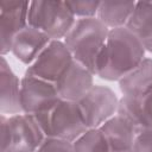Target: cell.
Here are the masks:
<instances>
[{
    "instance_id": "8",
    "label": "cell",
    "mask_w": 152,
    "mask_h": 152,
    "mask_svg": "<svg viewBox=\"0 0 152 152\" xmlns=\"http://www.w3.org/2000/svg\"><path fill=\"white\" fill-rule=\"evenodd\" d=\"M20 80V102L23 113L31 115L38 114L49 109L61 100L53 83L27 74Z\"/></svg>"
},
{
    "instance_id": "18",
    "label": "cell",
    "mask_w": 152,
    "mask_h": 152,
    "mask_svg": "<svg viewBox=\"0 0 152 152\" xmlns=\"http://www.w3.org/2000/svg\"><path fill=\"white\" fill-rule=\"evenodd\" d=\"M118 115L122 116L125 120L131 122L135 128L141 126V114H140V97L125 96L119 99Z\"/></svg>"
},
{
    "instance_id": "15",
    "label": "cell",
    "mask_w": 152,
    "mask_h": 152,
    "mask_svg": "<svg viewBox=\"0 0 152 152\" xmlns=\"http://www.w3.org/2000/svg\"><path fill=\"white\" fill-rule=\"evenodd\" d=\"M118 82L122 95L141 97V95L152 87V58L145 57L138 66Z\"/></svg>"
},
{
    "instance_id": "16",
    "label": "cell",
    "mask_w": 152,
    "mask_h": 152,
    "mask_svg": "<svg viewBox=\"0 0 152 152\" xmlns=\"http://www.w3.org/2000/svg\"><path fill=\"white\" fill-rule=\"evenodd\" d=\"M137 1H100L96 18L109 30L125 27Z\"/></svg>"
},
{
    "instance_id": "14",
    "label": "cell",
    "mask_w": 152,
    "mask_h": 152,
    "mask_svg": "<svg viewBox=\"0 0 152 152\" xmlns=\"http://www.w3.org/2000/svg\"><path fill=\"white\" fill-rule=\"evenodd\" d=\"M126 27L152 53V1H137Z\"/></svg>"
},
{
    "instance_id": "11",
    "label": "cell",
    "mask_w": 152,
    "mask_h": 152,
    "mask_svg": "<svg viewBox=\"0 0 152 152\" xmlns=\"http://www.w3.org/2000/svg\"><path fill=\"white\" fill-rule=\"evenodd\" d=\"M51 40L52 39L43 31L26 26L13 38L11 52L21 63L28 66L38 58Z\"/></svg>"
},
{
    "instance_id": "17",
    "label": "cell",
    "mask_w": 152,
    "mask_h": 152,
    "mask_svg": "<svg viewBox=\"0 0 152 152\" xmlns=\"http://www.w3.org/2000/svg\"><path fill=\"white\" fill-rule=\"evenodd\" d=\"M75 152H110V147L100 128H89L74 142Z\"/></svg>"
},
{
    "instance_id": "4",
    "label": "cell",
    "mask_w": 152,
    "mask_h": 152,
    "mask_svg": "<svg viewBox=\"0 0 152 152\" xmlns=\"http://www.w3.org/2000/svg\"><path fill=\"white\" fill-rule=\"evenodd\" d=\"M0 152H36L45 139L40 126L31 114L0 116Z\"/></svg>"
},
{
    "instance_id": "3",
    "label": "cell",
    "mask_w": 152,
    "mask_h": 152,
    "mask_svg": "<svg viewBox=\"0 0 152 152\" xmlns=\"http://www.w3.org/2000/svg\"><path fill=\"white\" fill-rule=\"evenodd\" d=\"M45 137L74 142L87 129L78 102L61 99L49 109L33 115Z\"/></svg>"
},
{
    "instance_id": "22",
    "label": "cell",
    "mask_w": 152,
    "mask_h": 152,
    "mask_svg": "<svg viewBox=\"0 0 152 152\" xmlns=\"http://www.w3.org/2000/svg\"><path fill=\"white\" fill-rule=\"evenodd\" d=\"M140 114L141 126L152 128V87L140 97Z\"/></svg>"
},
{
    "instance_id": "6",
    "label": "cell",
    "mask_w": 152,
    "mask_h": 152,
    "mask_svg": "<svg viewBox=\"0 0 152 152\" xmlns=\"http://www.w3.org/2000/svg\"><path fill=\"white\" fill-rule=\"evenodd\" d=\"M84 122L88 128H99L118 112L119 97L107 86L94 84L78 101Z\"/></svg>"
},
{
    "instance_id": "7",
    "label": "cell",
    "mask_w": 152,
    "mask_h": 152,
    "mask_svg": "<svg viewBox=\"0 0 152 152\" xmlns=\"http://www.w3.org/2000/svg\"><path fill=\"white\" fill-rule=\"evenodd\" d=\"M72 61V55L65 43L63 40L52 39L38 58L27 66L25 74L55 84L66 71Z\"/></svg>"
},
{
    "instance_id": "21",
    "label": "cell",
    "mask_w": 152,
    "mask_h": 152,
    "mask_svg": "<svg viewBox=\"0 0 152 152\" xmlns=\"http://www.w3.org/2000/svg\"><path fill=\"white\" fill-rule=\"evenodd\" d=\"M36 152H75V150L71 141L52 137H45L44 141Z\"/></svg>"
},
{
    "instance_id": "23",
    "label": "cell",
    "mask_w": 152,
    "mask_h": 152,
    "mask_svg": "<svg viewBox=\"0 0 152 152\" xmlns=\"http://www.w3.org/2000/svg\"><path fill=\"white\" fill-rule=\"evenodd\" d=\"M110 152H114V151H110ZM128 152H132V151H128Z\"/></svg>"
},
{
    "instance_id": "12",
    "label": "cell",
    "mask_w": 152,
    "mask_h": 152,
    "mask_svg": "<svg viewBox=\"0 0 152 152\" xmlns=\"http://www.w3.org/2000/svg\"><path fill=\"white\" fill-rule=\"evenodd\" d=\"M21 80L13 72L5 56L0 57V112L15 115L23 113L20 102Z\"/></svg>"
},
{
    "instance_id": "5",
    "label": "cell",
    "mask_w": 152,
    "mask_h": 152,
    "mask_svg": "<svg viewBox=\"0 0 152 152\" xmlns=\"http://www.w3.org/2000/svg\"><path fill=\"white\" fill-rule=\"evenodd\" d=\"M76 21L66 1L33 0L30 2L28 26L46 33L51 39L63 40Z\"/></svg>"
},
{
    "instance_id": "2",
    "label": "cell",
    "mask_w": 152,
    "mask_h": 152,
    "mask_svg": "<svg viewBox=\"0 0 152 152\" xmlns=\"http://www.w3.org/2000/svg\"><path fill=\"white\" fill-rule=\"evenodd\" d=\"M109 28L97 18L76 19L63 42L72 58L96 76V63Z\"/></svg>"
},
{
    "instance_id": "9",
    "label": "cell",
    "mask_w": 152,
    "mask_h": 152,
    "mask_svg": "<svg viewBox=\"0 0 152 152\" xmlns=\"http://www.w3.org/2000/svg\"><path fill=\"white\" fill-rule=\"evenodd\" d=\"M31 1H0V53L11 52L12 40L17 33L28 26L27 14Z\"/></svg>"
},
{
    "instance_id": "1",
    "label": "cell",
    "mask_w": 152,
    "mask_h": 152,
    "mask_svg": "<svg viewBox=\"0 0 152 152\" xmlns=\"http://www.w3.org/2000/svg\"><path fill=\"white\" fill-rule=\"evenodd\" d=\"M145 48L125 26L110 28L96 63V76L119 81L145 58Z\"/></svg>"
},
{
    "instance_id": "19",
    "label": "cell",
    "mask_w": 152,
    "mask_h": 152,
    "mask_svg": "<svg viewBox=\"0 0 152 152\" xmlns=\"http://www.w3.org/2000/svg\"><path fill=\"white\" fill-rule=\"evenodd\" d=\"M66 5L69 6L71 13L77 19H84V18H96L100 1L94 0H72L66 1Z\"/></svg>"
},
{
    "instance_id": "20",
    "label": "cell",
    "mask_w": 152,
    "mask_h": 152,
    "mask_svg": "<svg viewBox=\"0 0 152 152\" xmlns=\"http://www.w3.org/2000/svg\"><path fill=\"white\" fill-rule=\"evenodd\" d=\"M132 152H152V128L140 126L135 128Z\"/></svg>"
},
{
    "instance_id": "10",
    "label": "cell",
    "mask_w": 152,
    "mask_h": 152,
    "mask_svg": "<svg viewBox=\"0 0 152 152\" xmlns=\"http://www.w3.org/2000/svg\"><path fill=\"white\" fill-rule=\"evenodd\" d=\"M94 74L76 62H71L66 71L55 83L61 99L78 102L94 86Z\"/></svg>"
},
{
    "instance_id": "13",
    "label": "cell",
    "mask_w": 152,
    "mask_h": 152,
    "mask_svg": "<svg viewBox=\"0 0 152 152\" xmlns=\"http://www.w3.org/2000/svg\"><path fill=\"white\" fill-rule=\"evenodd\" d=\"M99 128L104 134V138L112 151H132L135 135V127L131 122L125 120L122 116L115 114Z\"/></svg>"
}]
</instances>
